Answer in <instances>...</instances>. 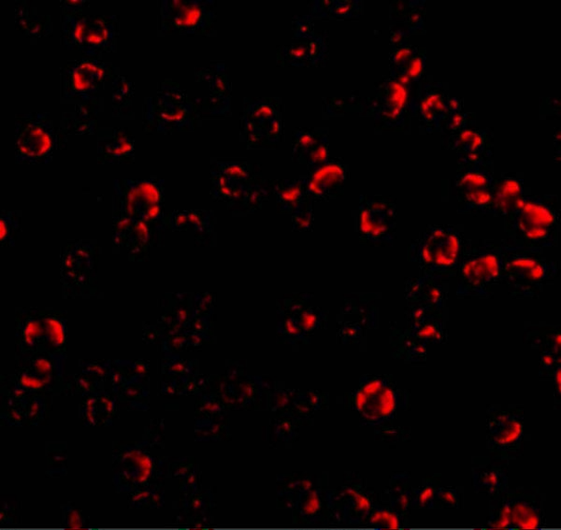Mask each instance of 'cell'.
I'll return each instance as SVG.
<instances>
[{"instance_id":"obj_8","label":"cell","mask_w":561,"mask_h":530,"mask_svg":"<svg viewBox=\"0 0 561 530\" xmlns=\"http://www.w3.org/2000/svg\"><path fill=\"white\" fill-rule=\"evenodd\" d=\"M342 166L334 161H328L326 163L315 169L312 176L305 178L306 190L309 198L326 200L334 198L333 190L337 186L336 182H342L343 178Z\"/></svg>"},{"instance_id":"obj_1","label":"cell","mask_w":561,"mask_h":530,"mask_svg":"<svg viewBox=\"0 0 561 530\" xmlns=\"http://www.w3.org/2000/svg\"><path fill=\"white\" fill-rule=\"evenodd\" d=\"M85 9L62 8V42L86 57L101 58L118 50L120 18L116 15L87 14Z\"/></svg>"},{"instance_id":"obj_13","label":"cell","mask_w":561,"mask_h":530,"mask_svg":"<svg viewBox=\"0 0 561 530\" xmlns=\"http://www.w3.org/2000/svg\"><path fill=\"white\" fill-rule=\"evenodd\" d=\"M134 97V84L128 79L119 74L112 81V113L121 120L133 118L132 103Z\"/></svg>"},{"instance_id":"obj_5","label":"cell","mask_w":561,"mask_h":530,"mask_svg":"<svg viewBox=\"0 0 561 530\" xmlns=\"http://www.w3.org/2000/svg\"><path fill=\"white\" fill-rule=\"evenodd\" d=\"M58 148L57 131L47 112L17 114L15 159L21 164H46Z\"/></svg>"},{"instance_id":"obj_16","label":"cell","mask_w":561,"mask_h":530,"mask_svg":"<svg viewBox=\"0 0 561 530\" xmlns=\"http://www.w3.org/2000/svg\"><path fill=\"white\" fill-rule=\"evenodd\" d=\"M315 18L312 15H297L293 17V32L294 39L302 41L316 35L315 33Z\"/></svg>"},{"instance_id":"obj_15","label":"cell","mask_w":561,"mask_h":530,"mask_svg":"<svg viewBox=\"0 0 561 530\" xmlns=\"http://www.w3.org/2000/svg\"><path fill=\"white\" fill-rule=\"evenodd\" d=\"M214 170L235 181H247L252 177V166L243 160H219L214 162Z\"/></svg>"},{"instance_id":"obj_2","label":"cell","mask_w":561,"mask_h":530,"mask_svg":"<svg viewBox=\"0 0 561 530\" xmlns=\"http://www.w3.org/2000/svg\"><path fill=\"white\" fill-rule=\"evenodd\" d=\"M202 116L199 103L190 100L178 84L167 79L156 96L146 98L143 122L145 132L170 134L194 130Z\"/></svg>"},{"instance_id":"obj_4","label":"cell","mask_w":561,"mask_h":530,"mask_svg":"<svg viewBox=\"0 0 561 530\" xmlns=\"http://www.w3.org/2000/svg\"><path fill=\"white\" fill-rule=\"evenodd\" d=\"M280 98H244L241 137L249 149H273L283 140Z\"/></svg>"},{"instance_id":"obj_10","label":"cell","mask_w":561,"mask_h":530,"mask_svg":"<svg viewBox=\"0 0 561 530\" xmlns=\"http://www.w3.org/2000/svg\"><path fill=\"white\" fill-rule=\"evenodd\" d=\"M15 24L17 29L31 37H46L53 30L51 16L41 14L27 2L16 3Z\"/></svg>"},{"instance_id":"obj_11","label":"cell","mask_w":561,"mask_h":530,"mask_svg":"<svg viewBox=\"0 0 561 530\" xmlns=\"http://www.w3.org/2000/svg\"><path fill=\"white\" fill-rule=\"evenodd\" d=\"M328 140L327 128H298L293 133V160L306 164L308 156Z\"/></svg>"},{"instance_id":"obj_12","label":"cell","mask_w":561,"mask_h":530,"mask_svg":"<svg viewBox=\"0 0 561 530\" xmlns=\"http://www.w3.org/2000/svg\"><path fill=\"white\" fill-rule=\"evenodd\" d=\"M278 207L282 211H298L305 204L309 195L303 181H284L276 186Z\"/></svg>"},{"instance_id":"obj_7","label":"cell","mask_w":561,"mask_h":530,"mask_svg":"<svg viewBox=\"0 0 561 530\" xmlns=\"http://www.w3.org/2000/svg\"><path fill=\"white\" fill-rule=\"evenodd\" d=\"M100 163L127 164L135 159V139L128 129L102 128L98 133Z\"/></svg>"},{"instance_id":"obj_14","label":"cell","mask_w":561,"mask_h":530,"mask_svg":"<svg viewBox=\"0 0 561 530\" xmlns=\"http://www.w3.org/2000/svg\"><path fill=\"white\" fill-rule=\"evenodd\" d=\"M199 82L205 81L210 88V100H224L228 98L231 87L229 78L224 63L210 64L208 68L200 70L196 73Z\"/></svg>"},{"instance_id":"obj_3","label":"cell","mask_w":561,"mask_h":530,"mask_svg":"<svg viewBox=\"0 0 561 530\" xmlns=\"http://www.w3.org/2000/svg\"><path fill=\"white\" fill-rule=\"evenodd\" d=\"M116 69L102 58L84 57L69 62L62 69V98L69 104L101 112L102 94L118 76Z\"/></svg>"},{"instance_id":"obj_9","label":"cell","mask_w":561,"mask_h":530,"mask_svg":"<svg viewBox=\"0 0 561 530\" xmlns=\"http://www.w3.org/2000/svg\"><path fill=\"white\" fill-rule=\"evenodd\" d=\"M99 112L83 107L74 106L70 112L63 113V120L58 128V146H64V141L69 135L94 134L98 130L96 114Z\"/></svg>"},{"instance_id":"obj_6","label":"cell","mask_w":561,"mask_h":530,"mask_svg":"<svg viewBox=\"0 0 561 530\" xmlns=\"http://www.w3.org/2000/svg\"><path fill=\"white\" fill-rule=\"evenodd\" d=\"M217 22L216 3L162 0L159 30L163 34L212 36Z\"/></svg>"}]
</instances>
